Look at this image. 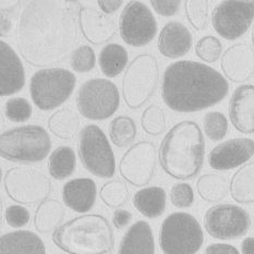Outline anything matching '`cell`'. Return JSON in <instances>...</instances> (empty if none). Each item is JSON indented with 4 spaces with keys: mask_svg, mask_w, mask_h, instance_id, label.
Listing matches in <instances>:
<instances>
[{
    "mask_svg": "<svg viewBox=\"0 0 254 254\" xmlns=\"http://www.w3.org/2000/svg\"><path fill=\"white\" fill-rule=\"evenodd\" d=\"M75 0H27L21 2L15 40L21 56L33 67L64 63L80 41Z\"/></svg>",
    "mask_w": 254,
    "mask_h": 254,
    "instance_id": "obj_1",
    "label": "cell"
},
{
    "mask_svg": "<svg viewBox=\"0 0 254 254\" xmlns=\"http://www.w3.org/2000/svg\"><path fill=\"white\" fill-rule=\"evenodd\" d=\"M229 92L227 79L209 65L179 60L164 71V103L177 113H196L219 104Z\"/></svg>",
    "mask_w": 254,
    "mask_h": 254,
    "instance_id": "obj_2",
    "label": "cell"
},
{
    "mask_svg": "<svg viewBox=\"0 0 254 254\" xmlns=\"http://www.w3.org/2000/svg\"><path fill=\"white\" fill-rule=\"evenodd\" d=\"M205 157V140L194 121L175 125L159 146L158 159L165 173L178 180H189L200 173Z\"/></svg>",
    "mask_w": 254,
    "mask_h": 254,
    "instance_id": "obj_3",
    "label": "cell"
},
{
    "mask_svg": "<svg viewBox=\"0 0 254 254\" xmlns=\"http://www.w3.org/2000/svg\"><path fill=\"white\" fill-rule=\"evenodd\" d=\"M53 241L69 254H110L115 248L112 225L99 214L75 217L54 231Z\"/></svg>",
    "mask_w": 254,
    "mask_h": 254,
    "instance_id": "obj_4",
    "label": "cell"
},
{
    "mask_svg": "<svg viewBox=\"0 0 254 254\" xmlns=\"http://www.w3.org/2000/svg\"><path fill=\"white\" fill-rule=\"evenodd\" d=\"M51 148V136L41 126L18 127L3 132L0 136V154L10 162H42L47 157Z\"/></svg>",
    "mask_w": 254,
    "mask_h": 254,
    "instance_id": "obj_5",
    "label": "cell"
},
{
    "mask_svg": "<svg viewBox=\"0 0 254 254\" xmlns=\"http://www.w3.org/2000/svg\"><path fill=\"white\" fill-rule=\"evenodd\" d=\"M204 244L198 220L186 212L170 214L159 231V247L164 254H195Z\"/></svg>",
    "mask_w": 254,
    "mask_h": 254,
    "instance_id": "obj_6",
    "label": "cell"
},
{
    "mask_svg": "<svg viewBox=\"0 0 254 254\" xmlns=\"http://www.w3.org/2000/svg\"><path fill=\"white\" fill-rule=\"evenodd\" d=\"M159 83V64L150 54L136 56L123 79V96L127 106L137 109L150 101Z\"/></svg>",
    "mask_w": 254,
    "mask_h": 254,
    "instance_id": "obj_7",
    "label": "cell"
},
{
    "mask_svg": "<svg viewBox=\"0 0 254 254\" xmlns=\"http://www.w3.org/2000/svg\"><path fill=\"white\" fill-rule=\"evenodd\" d=\"M75 75L63 68H46L33 74L30 94L37 108L52 110L71 96L75 87Z\"/></svg>",
    "mask_w": 254,
    "mask_h": 254,
    "instance_id": "obj_8",
    "label": "cell"
},
{
    "mask_svg": "<svg viewBox=\"0 0 254 254\" xmlns=\"http://www.w3.org/2000/svg\"><path fill=\"white\" fill-rule=\"evenodd\" d=\"M3 185L11 200L23 205L43 203L48 200L53 190L48 176L41 169L31 166H18L7 170Z\"/></svg>",
    "mask_w": 254,
    "mask_h": 254,
    "instance_id": "obj_9",
    "label": "cell"
},
{
    "mask_svg": "<svg viewBox=\"0 0 254 254\" xmlns=\"http://www.w3.org/2000/svg\"><path fill=\"white\" fill-rule=\"evenodd\" d=\"M79 157L83 167L98 178H112L116 173V158L106 134L95 125L80 132Z\"/></svg>",
    "mask_w": 254,
    "mask_h": 254,
    "instance_id": "obj_10",
    "label": "cell"
},
{
    "mask_svg": "<svg viewBox=\"0 0 254 254\" xmlns=\"http://www.w3.org/2000/svg\"><path fill=\"white\" fill-rule=\"evenodd\" d=\"M120 104L118 87L107 79H91L81 85L76 106L90 120H105L117 112Z\"/></svg>",
    "mask_w": 254,
    "mask_h": 254,
    "instance_id": "obj_11",
    "label": "cell"
},
{
    "mask_svg": "<svg viewBox=\"0 0 254 254\" xmlns=\"http://www.w3.org/2000/svg\"><path fill=\"white\" fill-rule=\"evenodd\" d=\"M252 220L245 208L235 204H218L207 209L204 227L215 239L235 240L247 235Z\"/></svg>",
    "mask_w": 254,
    "mask_h": 254,
    "instance_id": "obj_12",
    "label": "cell"
},
{
    "mask_svg": "<svg viewBox=\"0 0 254 254\" xmlns=\"http://www.w3.org/2000/svg\"><path fill=\"white\" fill-rule=\"evenodd\" d=\"M212 24L217 34L227 41L244 36L254 21V1L226 0L214 8Z\"/></svg>",
    "mask_w": 254,
    "mask_h": 254,
    "instance_id": "obj_13",
    "label": "cell"
},
{
    "mask_svg": "<svg viewBox=\"0 0 254 254\" xmlns=\"http://www.w3.org/2000/svg\"><path fill=\"white\" fill-rule=\"evenodd\" d=\"M120 35L126 44L142 47L153 41L157 34L158 25L150 8L142 1L128 2L119 20Z\"/></svg>",
    "mask_w": 254,
    "mask_h": 254,
    "instance_id": "obj_14",
    "label": "cell"
},
{
    "mask_svg": "<svg viewBox=\"0 0 254 254\" xmlns=\"http://www.w3.org/2000/svg\"><path fill=\"white\" fill-rule=\"evenodd\" d=\"M157 166V152L154 143L137 142L125 153L119 164L123 178L133 187H144L150 184Z\"/></svg>",
    "mask_w": 254,
    "mask_h": 254,
    "instance_id": "obj_15",
    "label": "cell"
},
{
    "mask_svg": "<svg viewBox=\"0 0 254 254\" xmlns=\"http://www.w3.org/2000/svg\"><path fill=\"white\" fill-rule=\"evenodd\" d=\"M254 156V140L236 137L220 143L209 152L208 164L215 170H230L246 165Z\"/></svg>",
    "mask_w": 254,
    "mask_h": 254,
    "instance_id": "obj_16",
    "label": "cell"
},
{
    "mask_svg": "<svg viewBox=\"0 0 254 254\" xmlns=\"http://www.w3.org/2000/svg\"><path fill=\"white\" fill-rule=\"evenodd\" d=\"M220 68L226 79L234 83H244L254 75V47L238 43L228 47L220 59Z\"/></svg>",
    "mask_w": 254,
    "mask_h": 254,
    "instance_id": "obj_17",
    "label": "cell"
},
{
    "mask_svg": "<svg viewBox=\"0 0 254 254\" xmlns=\"http://www.w3.org/2000/svg\"><path fill=\"white\" fill-rule=\"evenodd\" d=\"M25 84V71L20 57L4 41L0 42V95L10 96Z\"/></svg>",
    "mask_w": 254,
    "mask_h": 254,
    "instance_id": "obj_18",
    "label": "cell"
},
{
    "mask_svg": "<svg viewBox=\"0 0 254 254\" xmlns=\"http://www.w3.org/2000/svg\"><path fill=\"white\" fill-rule=\"evenodd\" d=\"M229 119L240 133H254L253 84L240 85L234 91L229 101Z\"/></svg>",
    "mask_w": 254,
    "mask_h": 254,
    "instance_id": "obj_19",
    "label": "cell"
},
{
    "mask_svg": "<svg viewBox=\"0 0 254 254\" xmlns=\"http://www.w3.org/2000/svg\"><path fill=\"white\" fill-rule=\"evenodd\" d=\"M79 25L85 40L94 45L112 41L117 32L115 22L108 15L90 7H82L80 10Z\"/></svg>",
    "mask_w": 254,
    "mask_h": 254,
    "instance_id": "obj_20",
    "label": "cell"
},
{
    "mask_svg": "<svg viewBox=\"0 0 254 254\" xmlns=\"http://www.w3.org/2000/svg\"><path fill=\"white\" fill-rule=\"evenodd\" d=\"M193 46V34L178 21L165 25L158 36V51L164 57L178 59L186 56Z\"/></svg>",
    "mask_w": 254,
    "mask_h": 254,
    "instance_id": "obj_21",
    "label": "cell"
},
{
    "mask_svg": "<svg viewBox=\"0 0 254 254\" xmlns=\"http://www.w3.org/2000/svg\"><path fill=\"white\" fill-rule=\"evenodd\" d=\"M97 186L91 178H76L68 181L63 188L65 205L76 213H86L96 201Z\"/></svg>",
    "mask_w": 254,
    "mask_h": 254,
    "instance_id": "obj_22",
    "label": "cell"
},
{
    "mask_svg": "<svg viewBox=\"0 0 254 254\" xmlns=\"http://www.w3.org/2000/svg\"><path fill=\"white\" fill-rule=\"evenodd\" d=\"M118 254H155V241L148 223L139 220L127 230Z\"/></svg>",
    "mask_w": 254,
    "mask_h": 254,
    "instance_id": "obj_23",
    "label": "cell"
},
{
    "mask_svg": "<svg viewBox=\"0 0 254 254\" xmlns=\"http://www.w3.org/2000/svg\"><path fill=\"white\" fill-rule=\"evenodd\" d=\"M0 254H46V247L33 231L16 230L1 236Z\"/></svg>",
    "mask_w": 254,
    "mask_h": 254,
    "instance_id": "obj_24",
    "label": "cell"
},
{
    "mask_svg": "<svg viewBox=\"0 0 254 254\" xmlns=\"http://www.w3.org/2000/svg\"><path fill=\"white\" fill-rule=\"evenodd\" d=\"M167 194L161 187H148L137 191L133 196V205L147 218L159 217L166 209Z\"/></svg>",
    "mask_w": 254,
    "mask_h": 254,
    "instance_id": "obj_25",
    "label": "cell"
},
{
    "mask_svg": "<svg viewBox=\"0 0 254 254\" xmlns=\"http://www.w3.org/2000/svg\"><path fill=\"white\" fill-rule=\"evenodd\" d=\"M64 207L55 198H48L37 206L34 214V226L40 234H49L60 227L64 218Z\"/></svg>",
    "mask_w": 254,
    "mask_h": 254,
    "instance_id": "obj_26",
    "label": "cell"
},
{
    "mask_svg": "<svg viewBox=\"0 0 254 254\" xmlns=\"http://www.w3.org/2000/svg\"><path fill=\"white\" fill-rule=\"evenodd\" d=\"M229 192L237 203H254V162L241 166L229 182Z\"/></svg>",
    "mask_w": 254,
    "mask_h": 254,
    "instance_id": "obj_27",
    "label": "cell"
},
{
    "mask_svg": "<svg viewBox=\"0 0 254 254\" xmlns=\"http://www.w3.org/2000/svg\"><path fill=\"white\" fill-rule=\"evenodd\" d=\"M48 129L62 140H71L80 130V119L73 109L64 107L55 112L48 119Z\"/></svg>",
    "mask_w": 254,
    "mask_h": 254,
    "instance_id": "obj_28",
    "label": "cell"
},
{
    "mask_svg": "<svg viewBox=\"0 0 254 254\" xmlns=\"http://www.w3.org/2000/svg\"><path fill=\"white\" fill-rule=\"evenodd\" d=\"M196 190L202 200L208 203L222 202L229 193V184L225 176L208 173L198 177Z\"/></svg>",
    "mask_w": 254,
    "mask_h": 254,
    "instance_id": "obj_29",
    "label": "cell"
},
{
    "mask_svg": "<svg viewBox=\"0 0 254 254\" xmlns=\"http://www.w3.org/2000/svg\"><path fill=\"white\" fill-rule=\"evenodd\" d=\"M98 64L105 75L115 78L123 72L128 64V52L119 44H108L99 53Z\"/></svg>",
    "mask_w": 254,
    "mask_h": 254,
    "instance_id": "obj_30",
    "label": "cell"
},
{
    "mask_svg": "<svg viewBox=\"0 0 254 254\" xmlns=\"http://www.w3.org/2000/svg\"><path fill=\"white\" fill-rule=\"evenodd\" d=\"M75 169V153L70 146H59L48 161L49 174L56 180H64L73 174Z\"/></svg>",
    "mask_w": 254,
    "mask_h": 254,
    "instance_id": "obj_31",
    "label": "cell"
},
{
    "mask_svg": "<svg viewBox=\"0 0 254 254\" xmlns=\"http://www.w3.org/2000/svg\"><path fill=\"white\" fill-rule=\"evenodd\" d=\"M134 120L128 116H119L109 126V135L112 142L118 147H127L133 143L136 137Z\"/></svg>",
    "mask_w": 254,
    "mask_h": 254,
    "instance_id": "obj_32",
    "label": "cell"
},
{
    "mask_svg": "<svg viewBox=\"0 0 254 254\" xmlns=\"http://www.w3.org/2000/svg\"><path fill=\"white\" fill-rule=\"evenodd\" d=\"M105 205L110 208L119 209L129 201L130 190L124 180L114 179L105 184L99 192Z\"/></svg>",
    "mask_w": 254,
    "mask_h": 254,
    "instance_id": "obj_33",
    "label": "cell"
},
{
    "mask_svg": "<svg viewBox=\"0 0 254 254\" xmlns=\"http://www.w3.org/2000/svg\"><path fill=\"white\" fill-rule=\"evenodd\" d=\"M185 13L193 29L205 30L209 22V2L207 0H187Z\"/></svg>",
    "mask_w": 254,
    "mask_h": 254,
    "instance_id": "obj_34",
    "label": "cell"
},
{
    "mask_svg": "<svg viewBox=\"0 0 254 254\" xmlns=\"http://www.w3.org/2000/svg\"><path fill=\"white\" fill-rule=\"evenodd\" d=\"M167 120L164 109L158 105H151L142 114L141 127L145 133L156 136L166 129Z\"/></svg>",
    "mask_w": 254,
    "mask_h": 254,
    "instance_id": "obj_35",
    "label": "cell"
},
{
    "mask_svg": "<svg viewBox=\"0 0 254 254\" xmlns=\"http://www.w3.org/2000/svg\"><path fill=\"white\" fill-rule=\"evenodd\" d=\"M203 127L205 134L211 141H222L228 132V120L220 112H209L203 119Z\"/></svg>",
    "mask_w": 254,
    "mask_h": 254,
    "instance_id": "obj_36",
    "label": "cell"
},
{
    "mask_svg": "<svg viewBox=\"0 0 254 254\" xmlns=\"http://www.w3.org/2000/svg\"><path fill=\"white\" fill-rule=\"evenodd\" d=\"M223 44L217 37L212 35L203 36L195 45V55L201 60L214 64L222 56Z\"/></svg>",
    "mask_w": 254,
    "mask_h": 254,
    "instance_id": "obj_37",
    "label": "cell"
},
{
    "mask_svg": "<svg viewBox=\"0 0 254 254\" xmlns=\"http://www.w3.org/2000/svg\"><path fill=\"white\" fill-rule=\"evenodd\" d=\"M71 67L79 73L90 72L95 67L96 56L95 52L91 46L82 45L71 54L70 57Z\"/></svg>",
    "mask_w": 254,
    "mask_h": 254,
    "instance_id": "obj_38",
    "label": "cell"
},
{
    "mask_svg": "<svg viewBox=\"0 0 254 254\" xmlns=\"http://www.w3.org/2000/svg\"><path fill=\"white\" fill-rule=\"evenodd\" d=\"M4 115L12 123H24L31 118L32 106L23 97H12L4 105Z\"/></svg>",
    "mask_w": 254,
    "mask_h": 254,
    "instance_id": "obj_39",
    "label": "cell"
},
{
    "mask_svg": "<svg viewBox=\"0 0 254 254\" xmlns=\"http://www.w3.org/2000/svg\"><path fill=\"white\" fill-rule=\"evenodd\" d=\"M170 201L178 208L190 207L194 203V191L193 188L186 182H179L173 186L170 191Z\"/></svg>",
    "mask_w": 254,
    "mask_h": 254,
    "instance_id": "obj_40",
    "label": "cell"
},
{
    "mask_svg": "<svg viewBox=\"0 0 254 254\" xmlns=\"http://www.w3.org/2000/svg\"><path fill=\"white\" fill-rule=\"evenodd\" d=\"M4 218L12 228L24 227L30 222V212L22 205H10L4 212Z\"/></svg>",
    "mask_w": 254,
    "mask_h": 254,
    "instance_id": "obj_41",
    "label": "cell"
},
{
    "mask_svg": "<svg viewBox=\"0 0 254 254\" xmlns=\"http://www.w3.org/2000/svg\"><path fill=\"white\" fill-rule=\"evenodd\" d=\"M153 9L156 11L159 15L163 16H173L178 12L181 5L179 0H169V1H158V0H151Z\"/></svg>",
    "mask_w": 254,
    "mask_h": 254,
    "instance_id": "obj_42",
    "label": "cell"
},
{
    "mask_svg": "<svg viewBox=\"0 0 254 254\" xmlns=\"http://www.w3.org/2000/svg\"><path fill=\"white\" fill-rule=\"evenodd\" d=\"M19 1H16L12 7L5 9L1 7V37H5L10 35V32L13 27V15H14V8L15 4H18Z\"/></svg>",
    "mask_w": 254,
    "mask_h": 254,
    "instance_id": "obj_43",
    "label": "cell"
},
{
    "mask_svg": "<svg viewBox=\"0 0 254 254\" xmlns=\"http://www.w3.org/2000/svg\"><path fill=\"white\" fill-rule=\"evenodd\" d=\"M204 254H240L236 247L227 244H213L209 245Z\"/></svg>",
    "mask_w": 254,
    "mask_h": 254,
    "instance_id": "obj_44",
    "label": "cell"
},
{
    "mask_svg": "<svg viewBox=\"0 0 254 254\" xmlns=\"http://www.w3.org/2000/svg\"><path fill=\"white\" fill-rule=\"evenodd\" d=\"M132 220V214L131 212L127 211V209H116L114 213V218H113V224L116 228L121 229L126 227Z\"/></svg>",
    "mask_w": 254,
    "mask_h": 254,
    "instance_id": "obj_45",
    "label": "cell"
},
{
    "mask_svg": "<svg viewBox=\"0 0 254 254\" xmlns=\"http://www.w3.org/2000/svg\"><path fill=\"white\" fill-rule=\"evenodd\" d=\"M99 8L102 9L103 12L107 13V14H112L114 12H116L121 5H123L124 1L123 0H116V1H110V0H108V1H106V0H99V1H97Z\"/></svg>",
    "mask_w": 254,
    "mask_h": 254,
    "instance_id": "obj_46",
    "label": "cell"
},
{
    "mask_svg": "<svg viewBox=\"0 0 254 254\" xmlns=\"http://www.w3.org/2000/svg\"><path fill=\"white\" fill-rule=\"evenodd\" d=\"M242 254H254V237H247L241 244Z\"/></svg>",
    "mask_w": 254,
    "mask_h": 254,
    "instance_id": "obj_47",
    "label": "cell"
},
{
    "mask_svg": "<svg viewBox=\"0 0 254 254\" xmlns=\"http://www.w3.org/2000/svg\"><path fill=\"white\" fill-rule=\"evenodd\" d=\"M251 40H252V44H253V47H254V23H253L252 31H251Z\"/></svg>",
    "mask_w": 254,
    "mask_h": 254,
    "instance_id": "obj_48",
    "label": "cell"
}]
</instances>
